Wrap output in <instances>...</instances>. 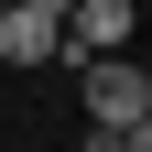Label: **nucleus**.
Here are the masks:
<instances>
[{"label":"nucleus","instance_id":"nucleus-2","mask_svg":"<svg viewBox=\"0 0 152 152\" xmlns=\"http://www.w3.org/2000/svg\"><path fill=\"white\" fill-rule=\"evenodd\" d=\"M65 54V22L44 0H0V65H54Z\"/></svg>","mask_w":152,"mask_h":152},{"label":"nucleus","instance_id":"nucleus-1","mask_svg":"<svg viewBox=\"0 0 152 152\" xmlns=\"http://www.w3.org/2000/svg\"><path fill=\"white\" fill-rule=\"evenodd\" d=\"M76 87H87V120H98V130H152L141 54H76Z\"/></svg>","mask_w":152,"mask_h":152},{"label":"nucleus","instance_id":"nucleus-5","mask_svg":"<svg viewBox=\"0 0 152 152\" xmlns=\"http://www.w3.org/2000/svg\"><path fill=\"white\" fill-rule=\"evenodd\" d=\"M44 11H54V22H65V11H76V0H44Z\"/></svg>","mask_w":152,"mask_h":152},{"label":"nucleus","instance_id":"nucleus-3","mask_svg":"<svg viewBox=\"0 0 152 152\" xmlns=\"http://www.w3.org/2000/svg\"><path fill=\"white\" fill-rule=\"evenodd\" d=\"M141 33V0H76L65 11V54H130Z\"/></svg>","mask_w":152,"mask_h":152},{"label":"nucleus","instance_id":"nucleus-4","mask_svg":"<svg viewBox=\"0 0 152 152\" xmlns=\"http://www.w3.org/2000/svg\"><path fill=\"white\" fill-rule=\"evenodd\" d=\"M87 152H152V130H87Z\"/></svg>","mask_w":152,"mask_h":152}]
</instances>
